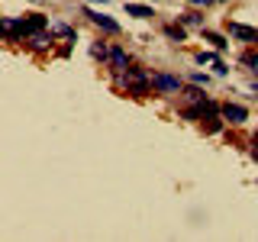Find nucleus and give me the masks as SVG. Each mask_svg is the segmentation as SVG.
Here are the masks:
<instances>
[{
    "mask_svg": "<svg viewBox=\"0 0 258 242\" xmlns=\"http://www.w3.org/2000/svg\"><path fill=\"white\" fill-rule=\"evenodd\" d=\"M152 87H155V94H177V91H184V81L177 75L155 71V75H152Z\"/></svg>",
    "mask_w": 258,
    "mask_h": 242,
    "instance_id": "f257e3e1",
    "label": "nucleus"
},
{
    "mask_svg": "<svg viewBox=\"0 0 258 242\" xmlns=\"http://www.w3.org/2000/svg\"><path fill=\"white\" fill-rule=\"evenodd\" d=\"M252 91H255V94H258V81H252Z\"/></svg>",
    "mask_w": 258,
    "mask_h": 242,
    "instance_id": "6ab92c4d",
    "label": "nucleus"
},
{
    "mask_svg": "<svg viewBox=\"0 0 258 242\" xmlns=\"http://www.w3.org/2000/svg\"><path fill=\"white\" fill-rule=\"evenodd\" d=\"M107 68L113 71V75H116V71H126L129 68V52L119 42H113L110 45V58H107Z\"/></svg>",
    "mask_w": 258,
    "mask_h": 242,
    "instance_id": "20e7f679",
    "label": "nucleus"
},
{
    "mask_svg": "<svg viewBox=\"0 0 258 242\" xmlns=\"http://www.w3.org/2000/svg\"><path fill=\"white\" fill-rule=\"evenodd\" d=\"M94 4H110V0H94Z\"/></svg>",
    "mask_w": 258,
    "mask_h": 242,
    "instance_id": "412c9836",
    "label": "nucleus"
},
{
    "mask_svg": "<svg viewBox=\"0 0 258 242\" xmlns=\"http://www.w3.org/2000/svg\"><path fill=\"white\" fill-rule=\"evenodd\" d=\"M223 119H226V123H232V126H242L248 119V110L242 107V103H229V100H226L223 103Z\"/></svg>",
    "mask_w": 258,
    "mask_h": 242,
    "instance_id": "39448f33",
    "label": "nucleus"
},
{
    "mask_svg": "<svg viewBox=\"0 0 258 242\" xmlns=\"http://www.w3.org/2000/svg\"><path fill=\"white\" fill-rule=\"evenodd\" d=\"M190 84L207 87V84H210V75H204V71H194V75H190Z\"/></svg>",
    "mask_w": 258,
    "mask_h": 242,
    "instance_id": "2eb2a0df",
    "label": "nucleus"
},
{
    "mask_svg": "<svg viewBox=\"0 0 258 242\" xmlns=\"http://www.w3.org/2000/svg\"><path fill=\"white\" fill-rule=\"evenodd\" d=\"M242 65H245V68H252V71H258V55L255 52H242Z\"/></svg>",
    "mask_w": 258,
    "mask_h": 242,
    "instance_id": "4468645a",
    "label": "nucleus"
},
{
    "mask_svg": "<svg viewBox=\"0 0 258 242\" xmlns=\"http://www.w3.org/2000/svg\"><path fill=\"white\" fill-rule=\"evenodd\" d=\"M91 55H94V58L100 62V65H107V58H110V45L103 42V39H97V42L91 45Z\"/></svg>",
    "mask_w": 258,
    "mask_h": 242,
    "instance_id": "9d476101",
    "label": "nucleus"
},
{
    "mask_svg": "<svg viewBox=\"0 0 258 242\" xmlns=\"http://www.w3.org/2000/svg\"><path fill=\"white\" fill-rule=\"evenodd\" d=\"M165 36L171 39V42L181 45V42H187V26H184L181 20H177V23H168V26H165Z\"/></svg>",
    "mask_w": 258,
    "mask_h": 242,
    "instance_id": "0eeeda50",
    "label": "nucleus"
},
{
    "mask_svg": "<svg viewBox=\"0 0 258 242\" xmlns=\"http://www.w3.org/2000/svg\"><path fill=\"white\" fill-rule=\"evenodd\" d=\"M190 7H200V10H207V7H213V4H220V0H187Z\"/></svg>",
    "mask_w": 258,
    "mask_h": 242,
    "instance_id": "a211bd4d",
    "label": "nucleus"
},
{
    "mask_svg": "<svg viewBox=\"0 0 258 242\" xmlns=\"http://www.w3.org/2000/svg\"><path fill=\"white\" fill-rule=\"evenodd\" d=\"M55 36H61V39H68V42H75V26H68V23H55Z\"/></svg>",
    "mask_w": 258,
    "mask_h": 242,
    "instance_id": "ddd939ff",
    "label": "nucleus"
},
{
    "mask_svg": "<svg viewBox=\"0 0 258 242\" xmlns=\"http://www.w3.org/2000/svg\"><path fill=\"white\" fill-rule=\"evenodd\" d=\"M220 4H229V0H220Z\"/></svg>",
    "mask_w": 258,
    "mask_h": 242,
    "instance_id": "4be33fe9",
    "label": "nucleus"
},
{
    "mask_svg": "<svg viewBox=\"0 0 258 242\" xmlns=\"http://www.w3.org/2000/svg\"><path fill=\"white\" fill-rule=\"evenodd\" d=\"M200 32H204V39H207V42H213V48H216V52H226V48H229V42H226V36H220V32H213V29H204V26H200Z\"/></svg>",
    "mask_w": 258,
    "mask_h": 242,
    "instance_id": "1a4fd4ad",
    "label": "nucleus"
},
{
    "mask_svg": "<svg viewBox=\"0 0 258 242\" xmlns=\"http://www.w3.org/2000/svg\"><path fill=\"white\" fill-rule=\"evenodd\" d=\"M226 29H229L232 39H239V42H248V45H258V29L255 26H245V23H226Z\"/></svg>",
    "mask_w": 258,
    "mask_h": 242,
    "instance_id": "7ed1b4c3",
    "label": "nucleus"
},
{
    "mask_svg": "<svg viewBox=\"0 0 258 242\" xmlns=\"http://www.w3.org/2000/svg\"><path fill=\"white\" fill-rule=\"evenodd\" d=\"M126 13L136 16V20H149V16H152V7H145V4H126Z\"/></svg>",
    "mask_w": 258,
    "mask_h": 242,
    "instance_id": "f8f14e48",
    "label": "nucleus"
},
{
    "mask_svg": "<svg viewBox=\"0 0 258 242\" xmlns=\"http://www.w3.org/2000/svg\"><path fill=\"white\" fill-rule=\"evenodd\" d=\"M216 62V52H200L197 55V65H213Z\"/></svg>",
    "mask_w": 258,
    "mask_h": 242,
    "instance_id": "f3484780",
    "label": "nucleus"
},
{
    "mask_svg": "<svg viewBox=\"0 0 258 242\" xmlns=\"http://www.w3.org/2000/svg\"><path fill=\"white\" fill-rule=\"evenodd\" d=\"M213 71H216L220 78H226V75H229V65H226L223 58H216V62H213Z\"/></svg>",
    "mask_w": 258,
    "mask_h": 242,
    "instance_id": "dca6fc26",
    "label": "nucleus"
},
{
    "mask_svg": "<svg viewBox=\"0 0 258 242\" xmlns=\"http://www.w3.org/2000/svg\"><path fill=\"white\" fill-rule=\"evenodd\" d=\"M184 100H190V103H204V100H207L204 87H200V84H190V87H184Z\"/></svg>",
    "mask_w": 258,
    "mask_h": 242,
    "instance_id": "9b49d317",
    "label": "nucleus"
},
{
    "mask_svg": "<svg viewBox=\"0 0 258 242\" xmlns=\"http://www.w3.org/2000/svg\"><path fill=\"white\" fill-rule=\"evenodd\" d=\"M84 16L94 23V26H100L103 32H110V36H119L123 32V26H119L113 16H107V13H100V10H94V7H84Z\"/></svg>",
    "mask_w": 258,
    "mask_h": 242,
    "instance_id": "f03ea898",
    "label": "nucleus"
},
{
    "mask_svg": "<svg viewBox=\"0 0 258 242\" xmlns=\"http://www.w3.org/2000/svg\"><path fill=\"white\" fill-rule=\"evenodd\" d=\"M252 155H255V161H258V145H255V149H252Z\"/></svg>",
    "mask_w": 258,
    "mask_h": 242,
    "instance_id": "aec40b11",
    "label": "nucleus"
},
{
    "mask_svg": "<svg viewBox=\"0 0 258 242\" xmlns=\"http://www.w3.org/2000/svg\"><path fill=\"white\" fill-rule=\"evenodd\" d=\"M26 45L32 48V52H45V48H52L55 45V29H42V32H36V36H29Z\"/></svg>",
    "mask_w": 258,
    "mask_h": 242,
    "instance_id": "423d86ee",
    "label": "nucleus"
},
{
    "mask_svg": "<svg viewBox=\"0 0 258 242\" xmlns=\"http://www.w3.org/2000/svg\"><path fill=\"white\" fill-rule=\"evenodd\" d=\"M177 20H181L184 26H204V10H200V7H194V10H184Z\"/></svg>",
    "mask_w": 258,
    "mask_h": 242,
    "instance_id": "6e6552de",
    "label": "nucleus"
},
{
    "mask_svg": "<svg viewBox=\"0 0 258 242\" xmlns=\"http://www.w3.org/2000/svg\"><path fill=\"white\" fill-rule=\"evenodd\" d=\"M152 4H155V0H152Z\"/></svg>",
    "mask_w": 258,
    "mask_h": 242,
    "instance_id": "5701e85b",
    "label": "nucleus"
}]
</instances>
